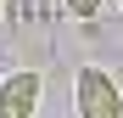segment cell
Segmentation results:
<instances>
[{"instance_id":"obj_1","label":"cell","mask_w":123,"mask_h":118,"mask_svg":"<svg viewBox=\"0 0 123 118\" xmlns=\"http://www.w3.org/2000/svg\"><path fill=\"white\" fill-rule=\"evenodd\" d=\"M73 101H78V118H123V90L106 68H84L73 79Z\"/></svg>"},{"instance_id":"obj_2","label":"cell","mask_w":123,"mask_h":118,"mask_svg":"<svg viewBox=\"0 0 123 118\" xmlns=\"http://www.w3.org/2000/svg\"><path fill=\"white\" fill-rule=\"evenodd\" d=\"M39 90H45V79L34 68H17L0 79V118H34L39 112Z\"/></svg>"},{"instance_id":"obj_3","label":"cell","mask_w":123,"mask_h":118,"mask_svg":"<svg viewBox=\"0 0 123 118\" xmlns=\"http://www.w3.org/2000/svg\"><path fill=\"white\" fill-rule=\"evenodd\" d=\"M62 6H67L73 17H95V11H101V0H62Z\"/></svg>"},{"instance_id":"obj_4","label":"cell","mask_w":123,"mask_h":118,"mask_svg":"<svg viewBox=\"0 0 123 118\" xmlns=\"http://www.w3.org/2000/svg\"><path fill=\"white\" fill-rule=\"evenodd\" d=\"M117 11H123V0H117Z\"/></svg>"},{"instance_id":"obj_5","label":"cell","mask_w":123,"mask_h":118,"mask_svg":"<svg viewBox=\"0 0 123 118\" xmlns=\"http://www.w3.org/2000/svg\"><path fill=\"white\" fill-rule=\"evenodd\" d=\"M0 6H6V0H0Z\"/></svg>"}]
</instances>
